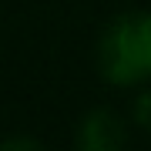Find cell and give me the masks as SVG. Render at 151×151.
Returning <instances> with one entry per match:
<instances>
[{"label": "cell", "mask_w": 151, "mask_h": 151, "mask_svg": "<svg viewBox=\"0 0 151 151\" xmlns=\"http://www.w3.org/2000/svg\"><path fill=\"white\" fill-rule=\"evenodd\" d=\"M94 64L111 87L151 84V10L114 14L97 37Z\"/></svg>", "instance_id": "cell-1"}, {"label": "cell", "mask_w": 151, "mask_h": 151, "mask_svg": "<svg viewBox=\"0 0 151 151\" xmlns=\"http://www.w3.org/2000/svg\"><path fill=\"white\" fill-rule=\"evenodd\" d=\"M131 121L138 124V131L151 134V84H141L134 104H131Z\"/></svg>", "instance_id": "cell-3"}, {"label": "cell", "mask_w": 151, "mask_h": 151, "mask_svg": "<svg viewBox=\"0 0 151 151\" xmlns=\"http://www.w3.org/2000/svg\"><path fill=\"white\" fill-rule=\"evenodd\" d=\"M74 145L81 151H118L128 145V128L124 118L111 108H91L77 124Z\"/></svg>", "instance_id": "cell-2"}, {"label": "cell", "mask_w": 151, "mask_h": 151, "mask_svg": "<svg viewBox=\"0 0 151 151\" xmlns=\"http://www.w3.org/2000/svg\"><path fill=\"white\" fill-rule=\"evenodd\" d=\"M0 148H4V151H17V148H20V151H40V141L37 138L14 134V138H4V141H0Z\"/></svg>", "instance_id": "cell-4"}]
</instances>
